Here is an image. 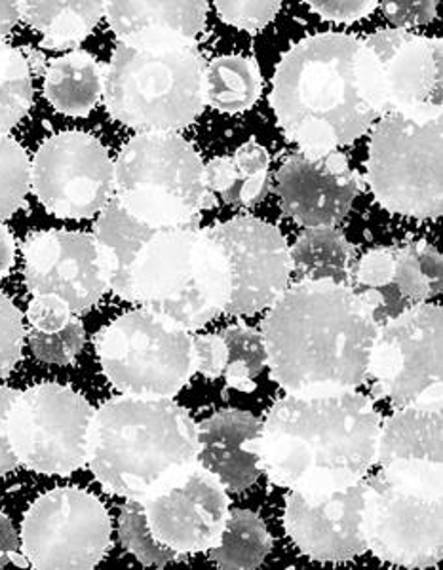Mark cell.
<instances>
[{
  "label": "cell",
  "instance_id": "29",
  "mask_svg": "<svg viewBox=\"0 0 443 570\" xmlns=\"http://www.w3.org/2000/svg\"><path fill=\"white\" fill-rule=\"evenodd\" d=\"M259 66L248 56H219L206 66V105L222 112H244L262 96Z\"/></svg>",
  "mask_w": 443,
  "mask_h": 570
},
{
  "label": "cell",
  "instance_id": "38",
  "mask_svg": "<svg viewBox=\"0 0 443 570\" xmlns=\"http://www.w3.org/2000/svg\"><path fill=\"white\" fill-rule=\"evenodd\" d=\"M71 308L66 301L56 297V295H37L27 308V320L31 324V330L39 333H58L71 322Z\"/></svg>",
  "mask_w": 443,
  "mask_h": 570
},
{
  "label": "cell",
  "instance_id": "9",
  "mask_svg": "<svg viewBox=\"0 0 443 570\" xmlns=\"http://www.w3.org/2000/svg\"><path fill=\"white\" fill-rule=\"evenodd\" d=\"M443 110L388 112L370 141L367 183L392 214L437 219L443 209Z\"/></svg>",
  "mask_w": 443,
  "mask_h": 570
},
{
  "label": "cell",
  "instance_id": "1",
  "mask_svg": "<svg viewBox=\"0 0 443 570\" xmlns=\"http://www.w3.org/2000/svg\"><path fill=\"white\" fill-rule=\"evenodd\" d=\"M381 415L356 390L274 403L248 441L257 466L273 485L303 497L339 493L377 464Z\"/></svg>",
  "mask_w": 443,
  "mask_h": 570
},
{
  "label": "cell",
  "instance_id": "23",
  "mask_svg": "<svg viewBox=\"0 0 443 570\" xmlns=\"http://www.w3.org/2000/svg\"><path fill=\"white\" fill-rule=\"evenodd\" d=\"M443 416L437 405L394 409L381 422L377 441L378 468L396 462L443 464Z\"/></svg>",
  "mask_w": 443,
  "mask_h": 570
},
{
  "label": "cell",
  "instance_id": "32",
  "mask_svg": "<svg viewBox=\"0 0 443 570\" xmlns=\"http://www.w3.org/2000/svg\"><path fill=\"white\" fill-rule=\"evenodd\" d=\"M233 160L236 169L235 187L225 202L240 208H254L267 198L270 188V156L259 142L248 141L236 149Z\"/></svg>",
  "mask_w": 443,
  "mask_h": 570
},
{
  "label": "cell",
  "instance_id": "10",
  "mask_svg": "<svg viewBox=\"0 0 443 570\" xmlns=\"http://www.w3.org/2000/svg\"><path fill=\"white\" fill-rule=\"evenodd\" d=\"M107 381L125 395L174 400L195 375L193 333L155 312H128L96 335Z\"/></svg>",
  "mask_w": 443,
  "mask_h": 570
},
{
  "label": "cell",
  "instance_id": "39",
  "mask_svg": "<svg viewBox=\"0 0 443 570\" xmlns=\"http://www.w3.org/2000/svg\"><path fill=\"white\" fill-rule=\"evenodd\" d=\"M193 357L196 373H200L209 381L223 376L227 365V344L223 341L222 333L193 335Z\"/></svg>",
  "mask_w": 443,
  "mask_h": 570
},
{
  "label": "cell",
  "instance_id": "7",
  "mask_svg": "<svg viewBox=\"0 0 443 570\" xmlns=\"http://www.w3.org/2000/svg\"><path fill=\"white\" fill-rule=\"evenodd\" d=\"M362 532L385 563L431 569L443 558V464L396 462L365 480Z\"/></svg>",
  "mask_w": 443,
  "mask_h": 570
},
{
  "label": "cell",
  "instance_id": "31",
  "mask_svg": "<svg viewBox=\"0 0 443 570\" xmlns=\"http://www.w3.org/2000/svg\"><path fill=\"white\" fill-rule=\"evenodd\" d=\"M222 337L227 344V365L223 379L227 381L228 389L246 394L254 392L257 389V376L267 367L262 331L236 324L223 331Z\"/></svg>",
  "mask_w": 443,
  "mask_h": 570
},
{
  "label": "cell",
  "instance_id": "20",
  "mask_svg": "<svg viewBox=\"0 0 443 570\" xmlns=\"http://www.w3.org/2000/svg\"><path fill=\"white\" fill-rule=\"evenodd\" d=\"M282 208L305 228L335 227L362 190V179L343 153L287 156L276 174Z\"/></svg>",
  "mask_w": 443,
  "mask_h": 570
},
{
  "label": "cell",
  "instance_id": "16",
  "mask_svg": "<svg viewBox=\"0 0 443 570\" xmlns=\"http://www.w3.org/2000/svg\"><path fill=\"white\" fill-rule=\"evenodd\" d=\"M208 230L227 255L233 274L225 314L254 316L268 311L289 287L294 274L284 234L255 217H235Z\"/></svg>",
  "mask_w": 443,
  "mask_h": 570
},
{
  "label": "cell",
  "instance_id": "34",
  "mask_svg": "<svg viewBox=\"0 0 443 570\" xmlns=\"http://www.w3.org/2000/svg\"><path fill=\"white\" fill-rule=\"evenodd\" d=\"M118 534L126 550L130 551L139 563L147 567H164L179 559L177 553L158 544L155 537L150 534L145 521L144 508L137 500H126L122 505L120 518H118Z\"/></svg>",
  "mask_w": 443,
  "mask_h": 570
},
{
  "label": "cell",
  "instance_id": "43",
  "mask_svg": "<svg viewBox=\"0 0 443 570\" xmlns=\"http://www.w3.org/2000/svg\"><path fill=\"white\" fill-rule=\"evenodd\" d=\"M8 563L29 567L26 556L20 553V538L13 529L12 521L4 513H0V569Z\"/></svg>",
  "mask_w": 443,
  "mask_h": 570
},
{
  "label": "cell",
  "instance_id": "11",
  "mask_svg": "<svg viewBox=\"0 0 443 570\" xmlns=\"http://www.w3.org/2000/svg\"><path fill=\"white\" fill-rule=\"evenodd\" d=\"M442 308L432 303L378 325L365 375L373 397L388 400L394 409L442 407Z\"/></svg>",
  "mask_w": 443,
  "mask_h": 570
},
{
  "label": "cell",
  "instance_id": "13",
  "mask_svg": "<svg viewBox=\"0 0 443 570\" xmlns=\"http://www.w3.org/2000/svg\"><path fill=\"white\" fill-rule=\"evenodd\" d=\"M20 548L33 569L90 570L111 548V518L88 491L58 487L27 510Z\"/></svg>",
  "mask_w": 443,
  "mask_h": 570
},
{
  "label": "cell",
  "instance_id": "40",
  "mask_svg": "<svg viewBox=\"0 0 443 570\" xmlns=\"http://www.w3.org/2000/svg\"><path fill=\"white\" fill-rule=\"evenodd\" d=\"M381 8L394 29L410 31L411 27L426 26L436 18L437 2H383Z\"/></svg>",
  "mask_w": 443,
  "mask_h": 570
},
{
  "label": "cell",
  "instance_id": "44",
  "mask_svg": "<svg viewBox=\"0 0 443 570\" xmlns=\"http://www.w3.org/2000/svg\"><path fill=\"white\" fill-rule=\"evenodd\" d=\"M16 261V242L7 225L0 223V282L7 278Z\"/></svg>",
  "mask_w": 443,
  "mask_h": 570
},
{
  "label": "cell",
  "instance_id": "26",
  "mask_svg": "<svg viewBox=\"0 0 443 570\" xmlns=\"http://www.w3.org/2000/svg\"><path fill=\"white\" fill-rule=\"evenodd\" d=\"M105 18L118 40L137 31H174L198 39L208 20V2H105Z\"/></svg>",
  "mask_w": 443,
  "mask_h": 570
},
{
  "label": "cell",
  "instance_id": "21",
  "mask_svg": "<svg viewBox=\"0 0 443 570\" xmlns=\"http://www.w3.org/2000/svg\"><path fill=\"white\" fill-rule=\"evenodd\" d=\"M364 487L365 480L324 497L287 494L284 527L295 546L322 563H343L364 556Z\"/></svg>",
  "mask_w": 443,
  "mask_h": 570
},
{
  "label": "cell",
  "instance_id": "15",
  "mask_svg": "<svg viewBox=\"0 0 443 570\" xmlns=\"http://www.w3.org/2000/svg\"><path fill=\"white\" fill-rule=\"evenodd\" d=\"M227 493L216 473L196 462L139 502L150 534L181 558L219 544L230 515Z\"/></svg>",
  "mask_w": 443,
  "mask_h": 570
},
{
  "label": "cell",
  "instance_id": "18",
  "mask_svg": "<svg viewBox=\"0 0 443 570\" xmlns=\"http://www.w3.org/2000/svg\"><path fill=\"white\" fill-rule=\"evenodd\" d=\"M27 289L66 301L75 316L98 305L109 292L98 244L91 234L40 230L23 244Z\"/></svg>",
  "mask_w": 443,
  "mask_h": 570
},
{
  "label": "cell",
  "instance_id": "8",
  "mask_svg": "<svg viewBox=\"0 0 443 570\" xmlns=\"http://www.w3.org/2000/svg\"><path fill=\"white\" fill-rule=\"evenodd\" d=\"M150 228L195 227L216 208L195 147L179 134H137L118 153L115 198Z\"/></svg>",
  "mask_w": 443,
  "mask_h": 570
},
{
  "label": "cell",
  "instance_id": "41",
  "mask_svg": "<svg viewBox=\"0 0 443 570\" xmlns=\"http://www.w3.org/2000/svg\"><path fill=\"white\" fill-rule=\"evenodd\" d=\"M308 7L318 13L319 18L335 23H353L362 20L365 16L375 12L378 2L373 0H326V2H311Z\"/></svg>",
  "mask_w": 443,
  "mask_h": 570
},
{
  "label": "cell",
  "instance_id": "25",
  "mask_svg": "<svg viewBox=\"0 0 443 570\" xmlns=\"http://www.w3.org/2000/svg\"><path fill=\"white\" fill-rule=\"evenodd\" d=\"M289 255L299 279L353 287L358 252L339 228H307L289 247Z\"/></svg>",
  "mask_w": 443,
  "mask_h": 570
},
{
  "label": "cell",
  "instance_id": "5",
  "mask_svg": "<svg viewBox=\"0 0 443 570\" xmlns=\"http://www.w3.org/2000/svg\"><path fill=\"white\" fill-rule=\"evenodd\" d=\"M109 292L193 333L225 314L233 274L208 228H152Z\"/></svg>",
  "mask_w": 443,
  "mask_h": 570
},
{
  "label": "cell",
  "instance_id": "35",
  "mask_svg": "<svg viewBox=\"0 0 443 570\" xmlns=\"http://www.w3.org/2000/svg\"><path fill=\"white\" fill-rule=\"evenodd\" d=\"M29 346L35 357L53 365H67L77 360L85 346L86 331L79 316H72L71 322L58 333H39L29 331Z\"/></svg>",
  "mask_w": 443,
  "mask_h": 570
},
{
  "label": "cell",
  "instance_id": "12",
  "mask_svg": "<svg viewBox=\"0 0 443 570\" xmlns=\"http://www.w3.org/2000/svg\"><path fill=\"white\" fill-rule=\"evenodd\" d=\"M93 411L85 395L63 384H37L18 392L7 416L13 456L33 472L71 475L86 466Z\"/></svg>",
  "mask_w": 443,
  "mask_h": 570
},
{
  "label": "cell",
  "instance_id": "33",
  "mask_svg": "<svg viewBox=\"0 0 443 570\" xmlns=\"http://www.w3.org/2000/svg\"><path fill=\"white\" fill-rule=\"evenodd\" d=\"M31 188V163L26 149L8 134H0V223L26 204Z\"/></svg>",
  "mask_w": 443,
  "mask_h": 570
},
{
  "label": "cell",
  "instance_id": "30",
  "mask_svg": "<svg viewBox=\"0 0 443 570\" xmlns=\"http://www.w3.org/2000/svg\"><path fill=\"white\" fill-rule=\"evenodd\" d=\"M273 550V537L265 521L249 510H235L228 515L227 527L209 559L227 570H252L262 567Z\"/></svg>",
  "mask_w": 443,
  "mask_h": 570
},
{
  "label": "cell",
  "instance_id": "42",
  "mask_svg": "<svg viewBox=\"0 0 443 570\" xmlns=\"http://www.w3.org/2000/svg\"><path fill=\"white\" fill-rule=\"evenodd\" d=\"M18 392L8 386H0V475L13 472L16 468H20V462L13 456L7 435V416L8 409L16 400Z\"/></svg>",
  "mask_w": 443,
  "mask_h": 570
},
{
  "label": "cell",
  "instance_id": "36",
  "mask_svg": "<svg viewBox=\"0 0 443 570\" xmlns=\"http://www.w3.org/2000/svg\"><path fill=\"white\" fill-rule=\"evenodd\" d=\"M23 320L18 306L0 293V381L7 379L23 354Z\"/></svg>",
  "mask_w": 443,
  "mask_h": 570
},
{
  "label": "cell",
  "instance_id": "2",
  "mask_svg": "<svg viewBox=\"0 0 443 570\" xmlns=\"http://www.w3.org/2000/svg\"><path fill=\"white\" fill-rule=\"evenodd\" d=\"M377 330L353 287L299 279L263 322L270 376L297 397L353 392L365 383Z\"/></svg>",
  "mask_w": 443,
  "mask_h": 570
},
{
  "label": "cell",
  "instance_id": "4",
  "mask_svg": "<svg viewBox=\"0 0 443 570\" xmlns=\"http://www.w3.org/2000/svg\"><path fill=\"white\" fill-rule=\"evenodd\" d=\"M198 424L164 397L120 394L93 411L86 466L104 491L144 500L198 462Z\"/></svg>",
  "mask_w": 443,
  "mask_h": 570
},
{
  "label": "cell",
  "instance_id": "17",
  "mask_svg": "<svg viewBox=\"0 0 443 570\" xmlns=\"http://www.w3.org/2000/svg\"><path fill=\"white\" fill-rule=\"evenodd\" d=\"M442 255L431 242L404 240L358 257L353 292L377 325L429 303L442 292Z\"/></svg>",
  "mask_w": 443,
  "mask_h": 570
},
{
  "label": "cell",
  "instance_id": "14",
  "mask_svg": "<svg viewBox=\"0 0 443 570\" xmlns=\"http://www.w3.org/2000/svg\"><path fill=\"white\" fill-rule=\"evenodd\" d=\"M31 187L59 219H90L115 198V163L98 137L63 131L48 137L37 150Z\"/></svg>",
  "mask_w": 443,
  "mask_h": 570
},
{
  "label": "cell",
  "instance_id": "28",
  "mask_svg": "<svg viewBox=\"0 0 443 570\" xmlns=\"http://www.w3.org/2000/svg\"><path fill=\"white\" fill-rule=\"evenodd\" d=\"M105 16V2H21V20L48 50H71L90 37Z\"/></svg>",
  "mask_w": 443,
  "mask_h": 570
},
{
  "label": "cell",
  "instance_id": "19",
  "mask_svg": "<svg viewBox=\"0 0 443 570\" xmlns=\"http://www.w3.org/2000/svg\"><path fill=\"white\" fill-rule=\"evenodd\" d=\"M364 42L377 69L383 117L443 110L442 40L385 29Z\"/></svg>",
  "mask_w": 443,
  "mask_h": 570
},
{
  "label": "cell",
  "instance_id": "37",
  "mask_svg": "<svg viewBox=\"0 0 443 570\" xmlns=\"http://www.w3.org/2000/svg\"><path fill=\"white\" fill-rule=\"evenodd\" d=\"M217 16L227 26L236 27L242 31H262L282 10L280 2L276 0H262V2H248V0H235V2H216Z\"/></svg>",
  "mask_w": 443,
  "mask_h": 570
},
{
  "label": "cell",
  "instance_id": "22",
  "mask_svg": "<svg viewBox=\"0 0 443 570\" xmlns=\"http://www.w3.org/2000/svg\"><path fill=\"white\" fill-rule=\"evenodd\" d=\"M259 428L257 416L238 409L219 411L198 426V462L216 473L230 493L246 491L263 475L248 451V441Z\"/></svg>",
  "mask_w": 443,
  "mask_h": 570
},
{
  "label": "cell",
  "instance_id": "6",
  "mask_svg": "<svg viewBox=\"0 0 443 570\" xmlns=\"http://www.w3.org/2000/svg\"><path fill=\"white\" fill-rule=\"evenodd\" d=\"M206 59L196 39L137 31L118 40L104 72V104L139 134H176L206 107Z\"/></svg>",
  "mask_w": 443,
  "mask_h": 570
},
{
  "label": "cell",
  "instance_id": "3",
  "mask_svg": "<svg viewBox=\"0 0 443 570\" xmlns=\"http://www.w3.org/2000/svg\"><path fill=\"white\" fill-rule=\"evenodd\" d=\"M284 136L307 155H326L364 136L383 117L377 69L364 39L319 33L284 53L270 94Z\"/></svg>",
  "mask_w": 443,
  "mask_h": 570
},
{
  "label": "cell",
  "instance_id": "27",
  "mask_svg": "<svg viewBox=\"0 0 443 570\" xmlns=\"http://www.w3.org/2000/svg\"><path fill=\"white\" fill-rule=\"evenodd\" d=\"M21 20V2H0V134L16 128L33 105V75L29 58L8 42Z\"/></svg>",
  "mask_w": 443,
  "mask_h": 570
},
{
  "label": "cell",
  "instance_id": "24",
  "mask_svg": "<svg viewBox=\"0 0 443 570\" xmlns=\"http://www.w3.org/2000/svg\"><path fill=\"white\" fill-rule=\"evenodd\" d=\"M105 67L85 50L53 59L45 71V96L67 117H88L104 96Z\"/></svg>",
  "mask_w": 443,
  "mask_h": 570
}]
</instances>
